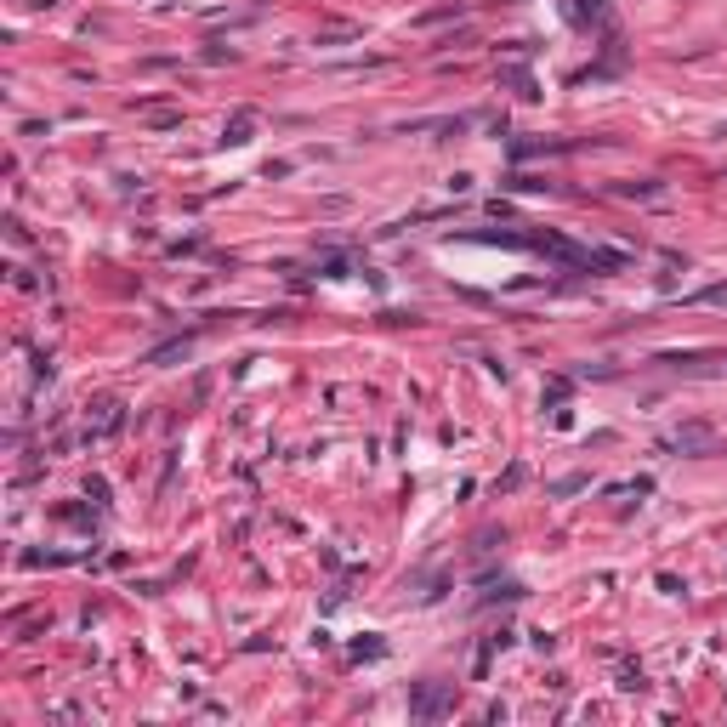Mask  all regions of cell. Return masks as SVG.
Instances as JSON below:
<instances>
[{
  "label": "cell",
  "instance_id": "1",
  "mask_svg": "<svg viewBox=\"0 0 727 727\" xmlns=\"http://www.w3.org/2000/svg\"><path fill=\"white\" fill-rule=\"evenodd\" d=\"M710 438H716L710 426H682V432L665 438V449H682V455H688V449H710Z\"/></svg>",
  "mask_w": 727,
  "mask_h": 727
},
{
  "label": "cell",
  "instance_id": "4",
  "mask_svg": "<svg viewBox=\"0 0 727 727\" xmlns=\"http://www.w3.org/2000/svg\"><path fill=\"white\" fill-rule=\"evenodd\" d=\"M699 302H705V307H722V302H727V284H710V290L699 296Z\"/></svg>",
  "mask_w": 727,
  "mask_h": 727
},
{
  "label": "cell",
  "instance_id": "2",
  "mask_svg": "<svg viewBox=\"0 0 727 727\" xmlns=\"http://www.w3.org/2000/svg\"><path fill=\"white\" fill-rule=\"evenodd\" d=\"M449 699H455L449 688H426V693H415V705H409V710H415V716H438Z\"/></svg>",
  "mask_w": 727,
  "mask_h": 727
},
{
  "label": "cell",
  "instance_id": "3",
  "mask_svg": "<svg viewBox=\"0 0 727 727\" xmlns=\"http://www.w3.org/2000/svg\"><path fill=\"white\" fill-rule=\"evenodd\" d=\"M250 125H256V114H250V108H245V114H233V120H228V142H245Z\"/></svg>",
  "mask_w": 727,
  "mask_h": 727
}]
</instances>
